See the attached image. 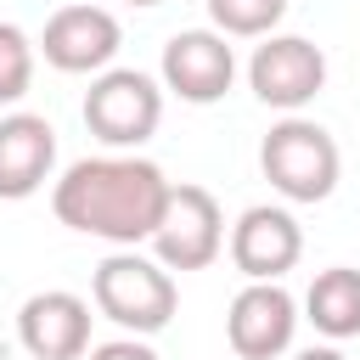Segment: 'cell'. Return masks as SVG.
Here are the masks:
<instances>
[{"label": "cell", "mask_w": 360, "mask_h": 360, "mask_svg": "<svg viewBox=\"0 0 360 360\" xmlns=\"http://www.w3.org/2000/svg\"><path fill=\"white\" fill-rule=\"evenodd\" d=\"M169 191H174V180L152 158L107 152V158L68 163L62 180L51 186V208L79 236H96L112 248H141V242H152Z\"/></svg>", "instance_id": "obj_1"}, {"label": "cell", "mask_w": 360, "mask_h": 360, "mask_svg": "<svg viewBox=\"0 0 360 360\" xmlns=\"http://www.w3.org/2000/svg\"><path fill=\"white\" fill-rule=\"evenodd\" d=\"M90 298H96V309H101L112 326H124V332H135V338L163 332V326L174 321V309H180V287H174L169 264H158V259H146V253H135V248H118V253H107V259L96 264Z\"/></svg>", "instance_id": "obj_2"}, {"label": "cell", "mask_w": 360, "mask_h": 360, "mask_svg": "<svg viewBox=\"0 0 360 360\" xmlns=\"http://www.w3.org/2000/svg\"><path fill=\"white\" fill-rule=\"evenodd\" d=\"M259 169H264L270 191H281L287 202H326L338 191L343 152H338L332 129H321L315 118L281 112V124H270V135L259 141Z\"/></svg>", "instance_id": "obj_3"}, {"label": "cell", "mask_w": 360, "mask_h": 360, "mask_svg": "<svg viewBox=\"0 0 360 360\" xmlns=\"http://www.w3.org/2000/svg\"><path fill=\"white\" fill-rule=\"evenodd\" d=\"M84 129L112 146V152H135L158 135L163 124V79L141 73V68H107L90 79L84 90Z\"/></svg>", "instance_id": "obj_4"}, {"label": "cell", "mask_w": 360, "mask_h": 360, "mask_svg": "<svg viewBox=\"0 0 360 360\" xmlns=\"http://www.w3.org/2000/svg\"><path fill=\"white\" fill-rule=\"evenodd\" d=\"M248 90L276 112H298L326 90V51L304 34H264L248 56Z\"/></svg>", "instance_id": "obj_5"}, {"label": "cell", "mask_w": 360, "mask_h": 360, "mask_svg": "<svg viewBox=\"0 0 360 360\" xmlns=\"http://www.w3.org/2000/svg\"><path fill=\"white\" fill-rule=\"evenodd\" d=\"M225 248V214L208 186H174L152 231V259L169 270H208Z\"/></svg>", "instance_id": "obj_6"}, {"label": "cell", "mask_w": 360, "mask_h": 360, "mask_svg": "<svg viewBox=\"0 0 360 360\" xmlns=\"http://www.w3.org/2000/svg\"><path fill=\"white\" fill-rule=\"evenodd\" d=\"M34 45L56 73H107L118 45H124V28H118V17L107 6L73 0V6H56L45 17V34Z\"/></svg>", "instance_id": "obj_7"}, {"label": "cell", "mask_w": 360, "mask_h": 360, "mask_svg": "<svg viewBox=\"0 0 360 360\" xmlns=\"http://www.w3.org/2000/svg\"><path fill=\"white\" fill-rule=\"evenodd\" d=\"M158 79H163L169 96H180V101H191V107H208V101H219V96L231 90V79H236V51H231V39H225L219 28H180V34H169V45H163Z\"/></svg>", "instance_id": "obj_8"}, {"label": "cell", "mask_w": 360, "mask_h": 360, "mask_svg": "<svg viewBox=\"0 0 360 360\" xmlns=\"http://www.w3.org/2000/svg\"><path fill=\"white\" fill-rule=\"evenodd\" d=\"M298 332V298L281 281H248L225 309V343L236 360H276L292 349Z\"/></svg>", "instance_id": "obj_9"}, {"label": "cell", "mask_w": 360, "mask_h": 360, "mask_svg": "<svg viewBox=\"0 0 360 360\" xmlns=\"http://www.w3.org/2000/svg\"><path fill=\"white\" fill-rule=\"evenodd\" d=\"M90 304L68 287H45L34 298H22L17 309V343L28 349V360H84L90 354Z\"/></svg>", "instance_id": "obj_10"}, {"label": "cell", "mask_w": 360, "mask_h": 360, "mask_svg": "<svg viewBox=\"0 0 360 360\" xmlns=\"http://www.w3.org/2000/svg\"><path fill=\"white\" fill-rule=\"evenodd\" d=\"M304 253V231L287 208L276 202H253L242 208V219L231 225V264L248 281H281Z\"/></svg>", "instance_id": "obj_11"}, {"label": "cell", "mask_w": 360, "mask_h": 360, "mask_svg": "<svg viewBox=\"0 0 360 360\" xmlns=\"http://www.w3.org/2000/svg\"><path fill=\"white\" fill-rule=\"evenodd\" d=\"M56 169V129L45 112H6L0 118V202L34 197Z\"/></svg>", "instance_id": "obj_12"}, {"label": "cell", "mask_w": 360, "mask_h": 360, "mask_svg": "<svg viewBox=\"0 0 360 360\" xmlns=\"http://www.w3.org/2000/svg\"><path fill=\"white\" fill-rule=\"evenodd\" d=\"M304 321H309L321 338H332V343L360 338V270H354V264H326V270H315V281H309V292H304Z\"/></svg>", "instance_id": "obj_13"}, {"label": "cell", "mask_w": 360, "mask_h": 360, "mask_svg": "<svg viewBox=\"0 0 360 360\" xmlns=\"http://www.w3.org/2000/svg\"><path fill=\"white\" fill-rule=\"evenodd\" d=\"M287 17V0H208V22L225 39H264Z\"/></svg>", "instance_id": "obj_14"}, {"label": "cell", "mask_w": 360, "mask_h": 360, "mask_svg": "<svg viewBox=\"0 0 360 360\" xmlns=\"http://www.w3.org/2000/svg\"><path fill=\"white\" fill-rule=\"evenodd\" d=\"M34 56L39 45L17 28V22H0V107H17L34 84Z\"/></svg>", "instance_id": "obj_15"}, {"label": "cell", "mask_w": 360, "mask_h": 360, "mask_svg": "<svg viewBox=\"0 0 360 360\" xmlns=\"http://www.w3.org/2000/svg\"><path fill=\"white\" fill-rule=\"evenodd\" d=\"M84 360H158V349L146 343V338H112V343H90V354Z\"/></svg>", "instance_id": "obj_16"}, {"label": "cell", "mask_w": 360, "mask_h": 360, "mask_svg": "<svg viewBox=\"0 0 360 360\" xmlns=\"http://www.w3.org/2000/svg\"><path fill=\"white\" fill-rule=\"evenodd\" d=\"M292 360H343L332 343H321V349H304V354H292Z\"/></svg>", "instance_id": "obj_17"}, {"label": "cell", "mask_w": 360, "mask_h": 360, "mask_svg": "<svg viewBox=\"0 0 360 360\" xmlns=\"http://www.w3.org/2000/svg\"><path fill=\"white\" fill-rule=\"evenodd\" d=\"M118 6H141L146 11V6H163V0H118Z\"/></svg>", "instance_id": "obj_18"}]
</instances>
